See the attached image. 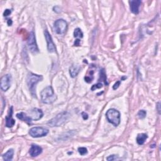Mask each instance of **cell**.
Segmentation results:
<instances>
[{
    "mask_svg": "<svg viewBox=\"0 0 161 161\" xmlns=\"http://www.w3.org/2000/svg\"><path fill=\"white\" fill-rule=\"evenodd\" d=\"M41 100L45 104H52L56 100L57 97L51 86H48L42 90L40 93Z\"/></svg>",
    "mask_w": 161,
    "mask_h": 161,
    "instance_id": "cell-1",
    "label": "cell"
},
{
    "mask_svg": "<svg viewBox=\"0 0 161 161\" xmlns=\"http://www.w3.org/2000/svg\"><path fill=\"white\" fill-rule=\"evenodd\" d=\"M42 76L36 75V74L30 73L27 77V84H28L31 94L33 97L36 98V85L38 82L42 80Z\"/></svg>",
    "mask_w": 161,
    "mask_h": 161,
    "instance_id": "cell-2",
    "label": "cell"
},
{
    "mask_svg": "<svg viewBox=\"0 0 161 161\" xmlns=\"http://www.w3.org/2000/svg\"><path fill=\"white\" fill-rule=\"evenodd\" d=\"M70 114L67 112H64L59 114H58L57 116H55L52 120H50L49 122L48 125L50 127H59L64 123H65L66 120L69 118Z\"/></svg>",
    "mask_w": 161,
    "mask_h": 161,
    "instance_id": "cell-3",
    "label": "cell"
},
{
    "mask_svg": "<svg viewBox=\"0 0 161 161\" xmlns=\"http://www.w3.org/2000/svg\"><path fill=\"white\" fill-rule=\"evenodd\" d=\"M106 117L109 123L117 127L120 123V113L115 109H109L106 113Z\"/></svg>",
    "mask_w": 161,
    "mask_h": 161,
    "instance_id": "cell-4",
    "label": "cell"
},
{
    "mask_svg": "<svg viewBox=\"0 0 161 161\" xmlns=\"http://www.w3.org/2000/svg\"><path fill=\"white\" fill-rule=\"evenodd\" d=\"M54 29L57 34L63 35L68 30V23L62 19L57 20L54 23Z\"/></svg>",
    "mask_w": 161,
    "mask_h": 161,
    "instance_id": "cell-5",
    "label": "cell"
},
{
    "mask_svg": "<svg viewBox=\"0 0 161 161\" xmlns=\"http://www.w3.org/2000/svg\"><path fill=\"white\" fill-rule=\"evenodd\" d=\"M49 130L43 127H33L30 130L29 134L33 138L45 137L48 134Z\"/></svg>",
    "mask_w": 161,
    "mask_h": 161,
    "instance_id": "cell-6",
    "label": "cell"
},
{
    "mask_svg": "<svg viewBox=\"0 0 161 161\" xmlns=\"http://www.w3.org/2000/svg\"><path fill=\"white\" fill-rule=\"evenodd\" d=\"M28 46L30 51L33 53H36L38 52V49L37 45L36 38H35V33L33 32H31L29 34L28 38Z\"/></svg>",
    "mask_w": 161,
    "mask_h": 161,
    "instance_id": "cell-7",
    "label": "cell"
},
{
    "mask_svg": "<svg viewBox=\"0 0 161 161\" xmlns=\"http://www.w3.org/2000/svg\"><path fill=\"white\" fill-rule=\"evenodd\" d=\"M11 84V76L10 74H6L2 77L1 80V89L3 91H6Z\"/></svg>",
    "mask_w": 161,
    "mask_h": 161,
    "instance_id": "cell-8",
    "label": "cell"
},
{
    "mask_svg": "<svg viewBox=\"0 0 161 161\" xmlns=\"http://www.w3.org/2000/svg\"><path fill=\"white\" fill-rule=\"evenodd\" d=\"M44 35H45V40L47 42V49L49 50V52H55L56 51V46H55L54 43L52 40V37L50 36V33L47 30H45L44 32Z\"/></svg>",
    "mask_w": 161,
    "mask_h": 161,
    "instance_id": "cell-9",
    "label": "cell"
},
{
    "mask_svg": "<svg viewBox=\"0 0 161 161\" xmlns=\"http://www.w3.org/2000/svg\"><path fill=\"white\" fill-rule=\"evenodd\" d=\"M29 115H28L32 120L37 121L40 120L43 116V112L41 109L38 108H33L29 112Z\"/></svg>",
    "mask_w": 161,
    "mask_h": 161,
    "instance_id": "cell-10",
    "label": "cell"
},
{
    "mask_svg": "<svg viewBox=\"0 0 161 161\" xmlns=\"http://www.w3.org/2000/svg\"><path fill=\"white\" fill-rule=\"evenodd\" d=\"M129 3L132 12L135 15L139 14V8L141 5L142 1H140V0H132V1H129Z\"/></svg>",
    "mask_w": 161,
    "mask_h": 161,
    "instance_id": "cell-11",
    "label": "cell"
},
{
    "mask_svg": "<svg viewBox=\"0 0 161 161\" xmlns=\"http://www.w3.org/2000/svg\"><path fill=\"white\" fill-rule=\"evenodd\" d=\"M13 107H11L10 109L9 115L6 117V126L8 128L13 127L15 124V121L13 118Z\"/></svg>",
    "mask_w": 161,
    "mask_h": 161,
    "instance_id": "cell-12",
    "label": "cell"
},
{
    "mask_svg": "<svg viewBox=\"0 0 161 161\" xmlns=\"http://www.w3.org/2000/svg\"><path fill=\"white\" fill-rule=\"evenodd\" d=\"M42 152V148L37 145H32L30 149L29 153L32 157H37Z\"/></svg>",
    "mask_w": 161,
    "mask_h": 161,
    "instance_id": "cell-13",
    "label": "cell"
},
{
    "mask_svg": "<svg viewBox=\"0 0 161 161\" xmlns=\"http://www.w3.org/2000/svg\"><path fill=\"white\" fill-rule=\"evenodd\" d=\"M81 70V67L77 64H74L70 68L69 72L70 74V76L72 77H75L77 76Z\"/></svg>",
    "mask_w": 161,
    "mask_h": 161,
    "instance_id": "cell-14",
    "label": "cell"
},
{
    "mask_svg": "<svg viewBox=\"0 0 161 161\" xmlns=\"http://www.w3.org/2000/svg\"><path fill=\"white\" fill-rule=\"evenodd\" d=\"M17 117L18 118V119L21 120L23 121H25V122H26V123H28V124H30L31 121H32V120L28 116V115H26V113H23V112H21L20 113H18L17 115Z\"/></svg>",
    "mask_w": 161,
    "mask_h": 161,
    "instance_id": "cell-15",
    "label": "cell"
},
{
    "mask_svg": "<svg viewBox=\"0 0 161 161\" xmlns=\"http://www.w3.org/2000/svg\"><path fill=\"white\" fill-rule=\"evenodd\" d=\"M147 139V135L145 133H140L137 137V142L139 145H143Z\"/></svg>",
    "mask_w": 161,
    "mask_h": 161,
    "instance_id": "cell-16",
    "label": "cell"
},
{
    "mask_svg": "<svg viewBox=\"0 0 161 161\" xmlns=\"http://www.w3.org/2000/svg\"><path fill=\"white\" fill-rule=\"evenodd\" d=\"M13 154H14V151L13 149H10V150H8V151L3 155V159L6 161L11 160L13 159Z\"/></svg>",
    "mask_w": 161,
    "mask_h": 161,
    "instance_id": "cell-17",
    "label": "cell"
},
{
    "mask_svg": "<svg viewBox=\"0 0 161 161\" xmlns=\"http://www.w3.org/2000/svg\"><path fill=\"white\" fill-rule=\"evenodd\" d=\"M74 36L76 38H82L83 37V33L82 32V31L80 29L77 28L75 30H74Z\"/></svg>",
    "mask_w": 161,
    "mask_h": 161,
    "instance_id": "cell-18",
    "label": "cell"
},
{
    "mask_svg": "<svg viewBox=\"0 0 161 161\" xmlns=\"http://www.w3.org/2000/svg\"><path fill=\"white\" fill-rule=\"evenodd\" d=\"M100 78L101 80H103V81L105 82V84H107V76H106V74L104 69H101L100 70Z\"/></svg>",
    "mask_w": 161,
    "mask_h": 161,
    "instance_id": "cell-19",
    "label": "cell"
},
{
    "mask_svg": "<svg viewBox=\"0 0 161 161\" xmlns=\"http://www.w3.org/2000/svg\"><path fill=\"white\" fill-rule=\"evenodd\" d=\"M78 152H79V153L81 155H84L87 154L88 150L87 148L85 147H79L78 148Z\"/></svg>",
    "mask_w": 161,
    "mask_h": 161,
    "instance_id": "cell-20",
    "label": "cell"
},
{
    "mask_svg": "<svg viewBox=\"0 0 161 161\" xmlns=\"http://www.w3.org/2000/svg\"><path fill=\"white\" fill-rule=\"evenodd\" d=\"M147 115V112L145 110H140L139 112L138 113V116L139 117V118L140 119H143Z\"/></svg>",
    "mask_w": 161,
    "mask_h": 161,
    "instance_id": "cell-21",
    "label": "cell"
},
{
    "mask_svg": "<svg viewBox=\"0 0 161 161\" xmlns=\"http://www.w3.org/2000/svg\"><path fill=\"white\" fill-rule=\"evenodd\" d=\"M102 86H103V84H102L101 83H98L97 84H95L93 85L92 86L91 88V90L92 91H94V90L96 89H98V88H101Z\"/></svg>",
    "mask_w": 161,
    "mask_h": 161,
    "instance_id": "cell-22",
    "label": "cell"
},
{
    "mask_svg": "<svg viewBox=\"0 0 161 161\" xmlns=\"http://www.w3.org/2000/svg\"><path fill=\"white\" fill-rule=\"evenodd\" d=\"M118 159V156L115 155H112L109 156L108 158H107V160H116Z\"/></svg>",
    "mask_w": 161,
    "mask_h": 161,
    "instance_id": "cell-23",
    "label": "cell"
},
{
    "mask_svg": "<svg viewBox=\"0 0 161 161\" xmlns=\"http://www.w3.org/2000/svg\"><path fill=\"white\" fill-rule=\"evenodd\" d=\"M11 13V11L10 10H8V9H6L5 10V12H4L3 13V15H4V17H7V16H8V15H10Z\"/></svg>",
    "mask_w": 161,
    "mask_h": 161,
    "instance_id": "cell-24",
    "label": "cell"
},
{
    "mask_svg": "<svg viewBox=\"0 0 161 161\" xmlns=\"http://www.w3.org/2000/svg\"><path fill=\"white\" fill-rule=\"evenodd\" d=\"M120 83H121V81H117L116 82V83L115 84H114V86H113V89H116L118 88L120 84Z\"/></svg>",
    "mask_w": 161,
    "mask_h": 161,
    "instance_id": "cell-25",
    "label": "cell"
},
{
    "mask_svg": "<svg viewBox=\"0 0 161 161\" xmlns=\"http://www.w3.org/2000/svg\"><path fill=\"white\" fill-rule=\"evenodd\" d=\"M82 117H83V119L84 120H87L88 118V115L87 113H86L85 112H83L82 113Z\"/></svg>",
    "mask_w": 161,
    "mask_h": 161,
    "instance_id": "cell-26",
    "label": "cell"
},
{
    "mask_svg": "<svg viewBox=\"0 0 161 161\" xmlns=\"http://www.w3.org/2000/svg\"><path fill=\"white\" fill-rule=\"evenodd\" d=\"M74 45L75 46H79L80 45V40L79 39H77V40L74 42Z\"/></svg>",
    "mask_w": 161,
    "mask_h": 161,
    "instance_id": "cell-27",
    "label": "cell"
},
{
    "mask_svg": "<svg viewBox=\"0 0 161 161\" xmlns=\"http://www.w3.org/2000/svg\"><path fill=\"white\" fill-rule=\"evenodd\" d=\"M11 25H12V21H11V20H8V25L10 26Z\"/></svg>",
    "mask_w": 161,
    "mask_h": 161,
    "instance_id": "cell-28",
    "label": "cell"
},
{
    "mask_svg": "<svg viewBox=\"0 0 161 161\" xmlns=\"http://www.w3.org/2000/svg\"><path fill=\"white\" fill-rule=\"evenodd\" d=\"M158 110L159 112V113L160 114V103H158Z\"/></svg>",
    "mask_w": 161,
    "mask_h": 161,
    "instance_id": "cell-29",
    "label": "cell"
}]
</instances>
